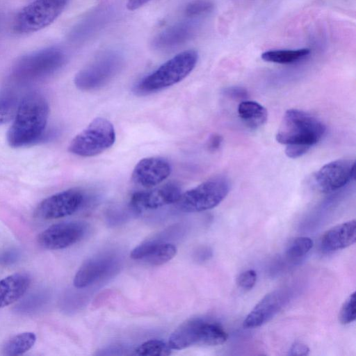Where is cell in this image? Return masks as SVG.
Instances as JSON below:
<instances>
[{"mask_svg": "<svg viewBox=\"0 0 356 356\" xmlns=\"http://www.w3.org/2000/svg\"><path fill=\"white\" fill-rule=\"evenodd\" d=\"M171 348L168 343L152 339L140 344L136 350L135 354L142 356H167L171 354Z\"/></svg>", "mask_w": 356, "mask_h": 356, "instance_id": "obj_25", "label": "cell"}, {"mask_svg": "<svg viewBox=\"0 0 356 356\" xmlns=\"http://www.w3.org/2000/svg\"><path fill=\"white\" fill-rule=\"evenodd\" d=\"M355 163L352 159H338L321 167L314 175L316 187L322 193L335 191L355 177Z\"/></svg>", "mask_w": 356, "mask_h": 356, "instance_id": "obj_11", "label": "cell"}, {"mask_svg": "<svg viewBox=\"0 0 356 356\" xmlns=\"http://www.w3.org/2000/svg\"><path fill=\"white\" fill-rule=\"evenodd\" d=\"M86 225L81 222H63L54 224L38 236V243L45 249L66 248L79 241L85 235Z\"/></svg>", "mask_w": 356, "mask_h": 356, "instance_id": "obj_13", "label": "cell"}, {"mask_svg": "<svg viewBox=\"0 0 356 356\" xmlns=\"http://www.w3.org/2000/svg\"><path fill=\"white\" fill-rule=\"evenodd\" d=\"M115 141L113 124L104 118H96L70 142V153L81 156L92 157L105 152Z\"/></svg>", "mask_w": 356, "mask_h": 356, "instance_id": "obj_8", "label": "cell"}, {"mask_svg": "<svg viewBox=\"0 0 356 356\" xmlns=\"http://www.w3.org/2000/svg\"><path fill=\"white\" fill-rule=\"evenodd\" d=\"M214 9L211 0H193L185 7L184 13L188 18H197L211 13Z\"/></svg>", "mask_w": 356, "mask_h": 356, "instance_id": "obj_27", "label": "cell"}, {"mask_svg": "<svg viewBox=\"0 0 356 356\" xmlns=\"http://www.w3.org/2000/svg\"><path fill=\"white\" fill-rule=\"evenodd\" d=\"M257 275L254 270H248L241 273L236 278V284L243 290H250L255 285Z\"/></svg>", "mask_w": 356, "mask_h": 356, "instance_id": "obj_30", "label": "cell"}, {"mask_svg": "<svg viewBox=\"0 0 356 356\" xmlns=\"http://www.w3.org/2000/svg\"><path fill=\"white\" fill-rule=\"evenodd\" d=\"M67 0H35L16 15L13 30L19 34L38 31L51 24L63 12Z\"/></svg>", "mask_w": 356, "mask_h": 356, "instance_id": "obj_9", "label": "cell"}, {"mask_svg": "<svg viewBox=\"0 0 356 356\" xmlns=\"http://www.w3.org/2000/svg\"><path fill=\"white\" fill-rule=\"evenodd\" d=\"M310 54V49L301 48L296 49H275L264 52L262 60L278 64H290L299 61Z\"/></svg>", "mask_w": 356, "mask_h": 356, "instance_id": "obj_23", "label": "cell"}, {"mask_svg": "<svg viewBox=\"0 0 356 356\" xmlns=\"http://www.w3.org/2000/svg\"><path fill=\"white\" fill-rule=\"evenodd\" d=\"M152 0H128L127 7L129 10H134L142 7Z\"/></svg>", "mask_w": 356, "mask_h": 356, "instance_id": "obj_34", "label": "cell"}, {"mask_svg": "<svg viewBox=\"0 0 356 356\" xmlns=\"http://www.w3.org/2000/svg\"><path fill=\"white\" fill-rule=\"evenodd\" d=\"M309 237L300 236L291 241L286 248V255L291 260H297L307 254L313 246Z\"/></svg>", "mask_w": 356, "mask_h": 356, "instance_id": "obj_26", "label": "cell"}, {"mask_svg": "<svg viewBox=\"0 0 356 356\" xmlns=\"http://www.w3.org/2000/svg\"><path fill=\"white\" fill-rule=\"evenodd\" d=\"M222 141V137L218 134L211 135L207 142V148L209 151L213 152L218 149Z\"/></svg>", "mask_w": 356, "mask_h": 356, "instance_id": "obj_33", "label": "cell"}, {"mask_svg": "<svg viewBox=\"0 0 356 356\" xmlns=\"http://www.w3.org/2000/svg\"><path fill=\"white\" fill-rule=\"evenodd\" d=\"M15 102L10 97H0V124L12 119L16 112Z\"/></svg>", "mask_w": 356, "mask_h": 356, "instance_id": "obj_29", "label": "cell"}, {"mask_svg": "<svg viewBox=\"0 0 356 356\" xmlns=\"http://www.w3.org/2000/svg\"><path fill=\"white\" fill-rule=\"evenodd\" d=\"M225 93L226 95L233 98H245L248 93L246 90L241 87H229L226 88Z\"/></svg>", "mask_w": 356, "mask_h": 356, "instance_id": "obj_32", "label": "cell"}, {"mask_svg": "<svg viewBox=\"0 0 356 356\" xmlns=\"http://www.w3.org/2000/svg\"><path fill=\"white\" fill-rule=\"evenodd\" d=\"M356 241V220H350L339 224L324 233L321 241L325 252L341 250Z\"/></svg>", "mask_w": 356, "mask_h": 356, "instance_id": "obj_19", "label": "cell"}, {"mask_svg": "<svg viewBox=\"0 0 356 356\" xmlns=\"http://www.w3.org/2000/svg\"><path fill=\"white\" fill-rule=\"evenodd\" d=\"M239 118L250 128L257 129L263 125L267 120L266 109L258 102L245 100L238 106Z\"/></svg>", "mask_w": 356, "mask_h": 356, "instance_id": "obj_22", "label": "cell"}, {"mask_svg": "<svg viewBox=\"0 0 356 356\" xmlns=\"http://www.w3.org/2000/svg\"><path fill=\"white\" fill-rule=\"evenodd\" d=\"M309 353V347L302 342H295L290 348L291 355H307Z\"/></svg>", "mask_w": 356, "mask_h": 356, "instance_id": "obj_31", "label": "cell"}, {"mask_svg": "<svg viewBox=\"0 0 356 356\" xmlns=\"http://www.w3.org/2000/svg\"><path fill=\"white\" fill-rule=\"evenodd\" d=\"M198 54L195 50L181 52L141 79L135 86L138 95H148L172 86L185 79L195 68Z\"/></svg>", "mask_w": 356, "mask_h": 356, "instance_id": "obj_3", "label": "cell"}, {"mask_svg": "<svg viewBox=\"0 0 356 356\" xmlns=\"http://www.w3.org/2000/svg\"><path fill=\"white\" fill-rule=\"evenodd\" d=\"M181 194L179 186L168 182L153 189L134 193L130 199L129 206L133 211L141 213L175 204Z\"/></svg>", "mask_w": 356, "mask_h": 356, "instance_id": "obj_12", "label": "cell"}, {"mask_svg": "<svg viewBox=\"0 0 356 356\" xmlns=\"http://www.w3.org/2000/svg\"><path fill=\"white\" fill-rule=\"evenodd\" d=\"M83 201L84 195L81 191L67 189L43 200L36 208L35 215L44 220L68 216L79 210Z\"/></svg>", "mask_w": 356, "mask_h": 356, "instance_id": "obj_10", "label": "cell"}, {"mask_svg": "<svg viewBox=\"0 0 356 356\" xmlns=\"http://www.w3.org/2000/svg\"><path fill=\"white\" fill-rule=\"evenodd\" d=\"M116 261L113 254H102L88 259L74 276V286L83 289L95 283L112 271Z\"/></svg>", "mask_w": 356, "mask_h": 356, "instance_id": "obj_16", "label": "cell"}, {"mask_svg": "<svg viewBox=\"0 0 356 356\" xmlns=\"http://www.w3.org/2000/svg\"><path fill=\"white\" fill-rule=\"evenodd\" d=\"M49 113L48 102L42 94L37 92L26 94L18 104L8 130V145L17 148L38 141L45 130Z\"/></svg>", "mask_w": 356, "mask_h": 356, "instance_id": "obj_1", "label": "cell"}, {"mask_svg": "<svg viewBox=\"0 0 356 356\" xmlns=\"http://www.w3.org/2000/svg\"><path fill=\"white\" fill-rule=\"evenodd\" d=\"M227 339V333L218 323L193 318L180 325L171 334L168 343L172 350H182L193 346H219Z\"/></svg>", "mask_w": 356, "mask_h": 356, "instance_id": "obj_5", "label": "cell"}, {"mask_svg": "<svg viewBox=\"0 0 356 356\" xmlns=\"http://www.w3.org/2000/svg\"><path fill=\"white\" fill-rule=\"evenodd\" d=\"M110 14L107 10L94 11L72 29L69 33L70 40L79 42L86 40L102 29L107 23Z\"/></svg>", "mask_w": 356, "mask_h": 356, "instance_id": "obj_21", "label": "cell"}, {"mask_svg": "<svg viewBox=\"0 0 356 356\" xmlns=\"http://www.w3.org/2000/svg\"><path fill=\"white\" fill-rule=\"evenodd\" d=\"M289 293L286 289H277L266 294L250 312L243 321V327L254 328L274 317L287 302Z\"/></svg>", "mask_w": 356, "mask_h": 356, "instance_id": "obj_15", "label": "cell"}, {"mask_svg": "<svg viewBox=\"0 0 356 356\" xmlns=\"http://www.w3.org/2000/svg\"><path fill=\"white\" fill-rule=\"evenodd\" d=\"M124 65V58L120 52L104 51L77 72L74 85L82 91L98 90L112 81Z\"/></svg>", "mask_w": 356, "mask_h": 356, "instance_id": "obj_6", "label": "cell"}, {"mask_svg": "<svg viewBox=\"0 0 356 356\" xmlns=\"http://www.w3.org/2000/svg\"><path fill=\"white\" fill-rule=\"evenodd\" d=\"M196 25L191 21H183L166 28L153 40V46L158 49H169L180 46L195 35Z\"/></svg>", "mask_w": 356, "mask_h": 356, "instance_id": "obj_18", "label": "cell"}, {"mask_svg": "<svg viewBox=\"0 0 356 356\" xmlns=\"http://www.w3.org/2000/svg\"><path fill=\"white\" fill-rule=\"evenodd\" d=\"M177 251L176 246L172 243L148 241L136 246L131 251V257L152 266H159L171 260Z\"/></svg>", "mask_w": 356, "mask_h": 356, "instance_id": "obj_17", "label": "cell"}, {"mask_svg": "<svg viewBox=\"0 0 356 356\" xmlns=\"http://www.w3.org/2000/svg\"><path fill=\"white\" fill-rule=\"evenodd\" d=\"M36 341L33 332L18 334L9 339L3 346V354L8 356L20 355L30 350Z\"/></svg>", "mask_w": 356, "mask_h": 356, "instance_id": "obj_24", "label": "cell"}, {"mask_svg": "<svg viewBox=\"0 0 356 356\" xmlns=\"http://www.w3.org/2000/svg\"><path fill=\"white\" fill-rule=\"evenodd\" d=\"M31 282L29 275L19 273L0 280V308L19 300L28 289Z\"/></svg>", "mask_w": 356, "mask_h": 356, "instance_id": "obj_20", "label": "cell"}, {"mask_svg": "<svg viewBox=\"0 0 356 356\" xmlns=\"http://www.w3.org/2000/svg\"><path fill=\"white\" fill-rule=\"evenodd\" d=\"M325 126L316 117L300 110L284 113L276 134L278 143L286 145L285 153L291 159L307 153L323 136Z\"/></svg>", "mask_w": 356, "mask_h": 356, "instance_id": "obj_2", "label": "cell"}, {"mask_svg": "<svg viewBox=\"0 0 356 356\" xmlns=\"http://www.w3.org/2000/svg\"><path fill=\"white\" fill-rule=\"evenodd\" d=\"M230 188L228 179L224 176L212 177L181 193L177 208L183 212H200L218 206L227 196Z\"/></svg>", "mask_w": 356, "mask_h": 356, "instance_id": "obj_7", "label": "cell"}, {"mask_svg": "<svg viewBox=\"0 0 356 356\" xmlns=\"http://www.w3.org/2000/svg\"><path fill=\"white\" fill-rule=\"evenodd\" d=\"M66 61L67 56L62 49L48 47L20 57L13 66L11 74L17 81H34L54 74Z\"/></svg>", "mask_w": 356, "mask_h": 356, "instance_id": "obj_4", "label": "cell"}, {"mask_svg": "<svg viewBox=\"0 0 356 356\" xmlns=\"http://www.w3.org/2000/svg\"><path fill=\"white\" fill-rule=\"evenodd\" d=\"M172 167L169 161L159 156L147 157L139 161L134 167L132 181L145 188L155 187L170 175Z\"/></svg>", "mask_w": 356, "mask_h": 356, "instance_id": "obj_14", "label": "cell"}, {"mask_svg": "<svg viewBox=\"0 0 356 356\" xmlns=\"http://www.w3.org/2000/svg\"><path fill=\"white\" fill-rule=\"evenodd\" d=\"M16 253H14L13 252L10 251L4 252L3 254L0 256V261L4 264L10 263L12 261H14L15 259L16 258Z\"/></svg>", "mask_w": 356, "mask_h": 356, "instance_id": "obj_35", "label": "cell"}, {"mask_svg": "<svg viewBox=\"0 0 356 356\" xmlns=\"http://www.w3.org/2000/svg\"><path fill=\"white\" fill-rule=\"evenodd\" d=\"M356 318V293L353 292L343 303L339 313V321L343 325L353 322Z\"/></svg>", "mask_w": 356, "mask_h": 356, "instance_id": "obj_28", "label": "cell"}]
</instances>
